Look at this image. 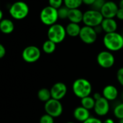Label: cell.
Masks as SVG:
<instances>
[{"mask_svg": "<svg viewBox=\"0 0 123 123\" xmlns=\"http://www.w3.org/2000/svg\"><path fill=\"white\" fill-rule=\"evenodd\" d=\"M39 123H54V118L47 114H44L41 117Z\"/></svg>", "mask_w": 123, "mask_h": 123, "instance_id": "27", "label": "cell"}, {"mask_svg": "<svg viewBox=\"0 0 123 123\" xmlns=\"http://www.w3.org/2000/svg\"><path fill=\"white\" fill-rule=\"evenodd\" d=\"M44 111L46 114L54 118L59 117L63 112V106L60 101L51 98L44 104Z\"/></svg>", "mask_w": 123, "mask_h": 123, "instance_id": "7", "label": "cell"}, {"mask_svg": "<svg viewBox=\"0 0 123 123\" xmlns=\"http://www.w3.org/2000/svg\"><path fill=\"white\" fill-rule=\"evenodd\" d=\"M73 92L75 96L83 98L91 96L92 93V85L91 82L86 78H78L73 83Z\"/></svg>", "mask_w": 123, "mask_h": 123, "instance_id": "2", "label": "cell"}, {"mask_svg": "<svg viewBox=\"0 0 123 123\" xmlns=\"http://www.w3.org/2000/svg\"><path fill=\"white\" fill-rule=\"evenodd\" d=\"M56 46V44L55 43H54L53 41L48 39L43 42V43L42 45V50L44 53H46L47 54H51L55 51Z\"/></svg>", "mask_w": 123, "mask_h": 123, "instance_id": "22", "label": "cell"}, {"mask_svg": "<svg viewBox=\"0 0 123 123\" xmlns=\"http://www.w3.org/2000/svg\"><path fill=\"white\" fill-rule=\"evenodd\" d=\"M114 115L116 118L120 119H123V102L118 104L114 109Z\"/></svg>", "mask_w": 123, "mask_h": 123, "instance_id": "24", "label": "cell"}, {"mask_svg": "<svg viewBox=\"0 0 123 123\" xmlns=\"http://www.w3.org/2000/svg\"><path fill=\"white\" fill-rule=\"evenodd\" d=\"M6 55V49L4 45L0 43V59L5 57Z\"/></svg>", "mask_w": 123, "mask_h": 123, "instance_id": "31", "label": "cell"}, {"mask_svg": "<svg viewBox=\"0 0 123 123\" xmlns=\"http://www.w3.org/2000/svg\"><path fill=\"white\" fill-rule=\"evenodd\" d=\"M70 9L68 7H61L59 9L57 10L58 12V16L59 19H66L68 17V13H69Z\"/></svg>", "mask_w": 123, "mask_h": 123, "instance_id": "26", "label": "cell"}, {"mask_svg": "<svg viewBox=\"0 0 123 123\" xmlns=\"http://www.w3.org/2000/svg\"><path fill=\"white\" fill-rule=\"evenodd\" d=\"M41 55V50L36 46H28L22 52L23 59L28 63H34L37 62Z\"/></svg>", "mask_w": 123, "mask_h": 123, "instance_id": "9", "label": "cell"}, {"mask_svg": "<svg viewBox=\"0 0 123 123\" xmlns=\"http://www.w3.org/2000/svg\"><path fill=\"white\" fill-rule=\"evenodd\" d=\"M67 36L65 28L61 24L56 23L49 26L47 31L48 39L53 41L56 44L62 42Z\"/></svg>", "mask_w": 123, "mask_h": 123, "instance_id": "3", "label": "cell"}, {"mask_svg": "<svg viewBox=\"0 0 123 123\" xmlns=\"http://www.w3.org/2000/svg\"><path fill=\"white\" fill-rule=\"evenodd\" d=\"M95 0H83V3L86 5H91L93 2H94Z\"/></svg>", "mask_w": 123, "mask_h": 123, "instance_id": "33", "label": "cell"}, {"mask_svg": "<svg viewBox=\"0 0 123 123\" xmlns=\"http://www.w3.org/2000/svg\"><path fill=\"white\" fill-rule=\"evenodd\" d=\"M104 20L101 12L89 10L83 13V23L86 26L95 28L98 25H100Z\"/></svg>", "mask_w": 123, "mask_h": 123, "instance_id": "6", "label": "cell"}, {"mask_svg": "<svg viewBox=\"0 0 123 123\" xmlns=\"http://www.w3.org/2000/svg\"><path fill=\"white\" fill-rule=\"evenodd\" d=\"M122 98H123V93H122Z\"/></svg>", "mask_w": 123, "mask_h": 123, "instance_id": "41", "label": "cell"}, {"mask_svg": "<svg viewBox=\"0 0 123 123\" xmlns=\"http://www.w3.org/2000/svg\"><path fill=\"white\" fill-rule=\"evenodd\" d=\"M64 4L66 7L70 10L78 9L83 3V0H64Z\"/></svg>", "mask_w": 123, "mask_h": 123, "instance_id": "23", "label": "cell"}, {"mask_svg": "<svg viewBox=\"0 0 123 123\" xmlns=\"http://www.w3.org/2000/svg\"><path fill=\"white\" fill-rule=\"evenodd\" d=\"M51 98L62 100L68 93V87L63 82H56L50 88Z\"/></svg>", "mask_w": 123, "mask_h": 123, "instance_id": "11", "label": "cell"}, {"mask_svg": "<svg viewBox=\"0 0 123 123\" xmlns=\"http://www.w3.org/2000/svg\"><path fill=\"white\" fill-rule=\"evenodd\" d=\"M66 123H75V122H68Z\"/></svg>", "mask_w": 123, "mask_h": 123, "instance_id": "40", "label": "cell"}, {"mask_svg": "<svg viewBox=\"0 0 123 123\" xmlns=\"http://www.w3.org/2000/svg\"><path fill=\"white\" fill-rule=\"evenodd\" d=\"M64 3V0H49V6L58 10L61 7H62V4Z\"/></svg>", "mask_w": 123, "mask_h": 123, "instance_id": "28", "label": "cell"}, {"mask_svg": "<svg viewBox=\"0 0 123 123\" xmlns=\"http://www.w3.org/2000/svg\"><path fill=\"white\" fill-rule=\"evenodd\" d=\"M116 17L120 20H123V9H121L119 7V10L117 11V15Z\"/></svg>", "mask_w": 123, "mask_h": 123, "instance_id": "32", "label": "cell"}, {"mask_svg": "<svg viewBox=\"0 0 123 123\" xmlns=\"http://www.w3.org/2000/svg\"><path fill=\"white\" fill-rule=\"evenodd\" d=\"M38 98L41 101H43L44 103L47 102L51 98V91L50 89H48L46 88H41L37 93Z\"/></svg>", "mask_w": 123, "mask_h": 123, "instance_id": "21", "label": "cell"}, {"mask_svg": "<svg viewBox=\"0 0 123 123\" xmlns=\"http://www.w3.org/2000/svg\"><path fill=\"white\" fill-rule=\"evenodd\" d=\"M15 25L10 19H3L0 21V31L4 34H10L14 31Z\"/></svg>", "mask_w": 123, "mask_h": 123, "instance_id": "18", "label": "cell"}, {"mask_svg": "<svg viewBox=\"0 0 123 123\" xmlns=\"http://www.w3.org/2000/svg\"><path fill=\"white\" fill-rule=\"evenodd\" d=\"M2 20H3V12L1 10H0V21Z\"/></svg>", "mask_w": 123, "mask_h": 123, "instance_id": "38", "label": "cell"}, {"mask_svg": "<svg viewBox=\"0 0 123 123\" xmlns=\"http://www.w3.org/2000/svg\"><path fill=\"white\" fill-rule=\"evenodd\" d=\"M73 117L74 118L80 122H83L86 120H87L89 117H91V113L90 111L87 109L83 107L82 106L76 107L73 111Z\"/></svg>", "mask_w": 123, "mask_h": 123, "instance_id": "15", "label": "cell"}, {"mask_svg": "<svg viewBox=\"0 0 123 123\" xmlns=\"http://www.w3.org/2000/svg\"><path fill=\"white\" fill-rule=\"evenodd\" d=\"M96 61L100 67L104 69H109L114 66L115 63V58L111 51L108 50L101 51L98 54Z\"/></svg>", "mask_w": 123, "mask_h": 123, "instance_id": "8", "label": "cell"}, {"mask_svg": "<svg viewBox=\"0 0 123 123\" xmlns=\"http://www.w3.org/2000/svg\"><path fill=\"white\" fill-rule=\"evenodd\" d=\"M93 110L96 115L99 117L106 116L110 110L109 101L102 96L101 98L96 100V104Z\"/></svg>", "mask_w": 123, "mask_h": 123, "instance_id": "12", "label": "cell"}, {"mask_svg": "<svg viewBox=\"0 0 123 123\" xmlns=\"http://www.w3.org/2000/svg\"><path fill=\"white\" fill-rule=\"evenodd\" d=\"M83 123H102V121L99 118L95 117H91Z\"/></svg>", "mask_w": 123, "mask_h": 123, "instance_id": "30", "label": "cell"}, {"mask_svg": "<svg viewBox=\"0 0 123 123\" xmlns=\"http://www.w3.org/2000/svg\"><path fill=\"white\" fill-rule=\"evenodd\" d=\"M59 19L57 10L51 7L47 6L42 9L40 13V20L42 23L46 25L51 26L56 23Z\"/></svg>", "mask_w": 123, "mask_h": 123, "instance_id": "4", "label": "cell"}, {"mask_svg": "<svg viewBox=\"0 0 123 123\" xmlns=\"http://www.w3.org/2000/svg\"><path fill=\"white\" fill-rule=\"evenodd\" d=\"M97 33L94 28L84 25L81 28L79 38L80 39L86 44H92L95 43L97 39Z\"/></svg>", "mask_w": 123, "mask_h": 123, "instance_id": "10", "label": "cell"}, {"mask_svg": "<svg viewBox=\"0 0 123 123\" xmlns=\"http://www.w3.org/2000/svg\"><path fill=\"white\" fill-rule=\"evenodd\" d=\"M83 13L80 10L78 9H72L69 10L68 19L70 21V23H74L79 24L83 22Z\"/></svg>", "mask_w": 123, "mask_h": 123, "instance_id": "17", "label": "cell"}, {"mask_svg": "<svg viewBox=\"0 0 123 123\" xmlns=\"http://www.w3.org/2000/svg\"><path fill=\"white\" fill-rule=\"evenodd\" d=\"M119 6L112 1H107L104 4L101 10V13L104 18H114L116 17Z\"/></svg>", "mask_w": 123, "mask_h": 123, "instance_id": "13", "label": "cell"}, {"mask_svg": "<svg viewBox=\"0 0 123 123\" xmlns=\"http://www.w3.org/2000/svg\"><path fill=\"white\" fill-rule=\"evenodd\" d=\"M101 26L102 30L106 33L117 32V23L114 18H104Z\"/></svg>", "mask_w": 123, "mask_h": 123, "instance_id": "16", "label": "cell"}, {"mask_svg": "<svg viewBox=\"0 0 123 123\" xmlns=\"http://www.w3.org/2000/svg\"><path fill=\"white\" fill-rule=\"evenodd\" d=\"M95 104H96V100L91 96H86L85 98H81V100H80L81 106L87 109L89 111L91 109H93V108L95 106Z\"/></svg>", "mask_w": 123, "mask_h": 123, "instance_id": "20", "label": "cell"}, {"mask_svg": "<svg viewBox=\"0 0 123 123\" xmlns=\"http://www.w3.org/2000/svg\"><path fill=\"white\" fill-rule=\"evenodd\" d=\"M119 7L121 9H123V0H120L119 3Z\"/></svg>", "mask_w": 123, "mask_h": 123, "instance_id": "37", "label": "cell"}, {"mask_svg": "<svg viewBox=\"0 0 123 123\" xmlns=\"http://www.w3.org/2000/svg\"><path fill=\"white\" fill-rule=\"evenodd\" d=\"M93 98H94L95 100H97V99H98V98H100L102 97V94H100L99 93H95L93 94Z\"/></svg>", "mask_w": 123, "mask_h": 123, "instance_id": "35", "label": "cell"}, {"mask_svg": "<svg viewBox=\"0 0 123 123\" xmlns=\"http://www.w3.org/2000/svg\"><path fill=\"white\" fill-rule=\"evenodd\" d=\"M102 96L109 101H112L117 99L118 96V90L113 85H107L102 90Z\"/></svg>", "mask_w": 123, "mask_h": 123, "instance_id": "14", "label": "cell"}, {"mask_svg": "<svg viewBox=\"0 0 123 123\" xmlns=\"http://www.w3.org/2000/svg\"><path fill=\"white\" fill-rule=\"evenodd\" d=\"M103 43L108 51H118L123 48V36L117 32L106 33L103 38Z\"/></svg>", "mask_w": 123, "mask_h": 123, "instance_id": "1", "label": "cell"}, {"mask_svg": "<svg viewBox=\"0 0 123 123\" xmlns=\"http://www.w3.org/2000/svg\"><path fill=\"white\" fill-rule=\"evenodd\" d=\"M117 79L119 83L123 87V68H120L117 72Z\"/></svg>", "mask_w": 123, "mask_h": 123, "instance_id": "29", "label": "cell"}, {"mask_svg": "<svg viewBox=\"0 0 123 123\" xmlns=\"http://www.w3.org/2000/svg\"><path fill=\"white\" fill-rule=\"evenodd\" d=\"M106 0H95L94 2L91 5V10H96L98 12H101L102 7H104V4L106 3Z\"/></svg>", "mask_w": 123, "mask_h": 123, "instance_id": "25", "label": "cell"}, {"mask_svg": "<svg viewBox=\"0 0 123 123\" xmlns=\"http://www.w3.org/2000/svg\"><path fill=\"white\" fill-rule=\"evenodd\" d=\"M94 29H95V31H96V33H97V34L101 33L103 31V30H102V28H101V25H98V26H96V27H95V28H94Z\"/></svg>", "mask_w": 123, "mask_h": 123, "instance_id": "34", "label": "cell"}, {"mask_svg": "<svg viewBox=\"0 0 123 123\" xmlns=\"http://www.w3.org/2000/svg\"><path fill=\"white\" fill-rule=\"evenodd\" d=\"M67 35L70 37H77L79 36L81 27L79 24L74 23H70L68 24V25L65 27Z\"/></svg>", "mask_w": 123, "mask_h": 123, "instance_id": "19", "label": "cell"}, {"mask_svg": "<svg viewBox=\"0 0 123 123\" xmlns=\"http://www.w3.org/2000/svg\"><path fill=\"white\" fill-rule=\"evenodd\" d=\"M102 123H114V121L111 118H106L102 122Z\"/></svg>", "mask_w": 123, "mask_h": 123, "instance_id": "36", "label": "cell"}, {"mask_svg": "<svg viewBox=\"0 0 123 123\" xmlns=\"http://www.w3.org/2000/svg\"><path fill=\"white\" fill-rule=\"evenodd\" d=\"M119 123H123V119H120Z\"/></svg>", "mask_w": 123, "mask_h": 123, "instance_id": "39", "label": "cell"}, {"mask_svg": "<svg viewBox=\"0 0 123 123\" xmlns=\"http://www.w3.org/2000/svg\"><path fill=\"white\" fill-rule=\"evenodd\" d=\"M10 15L15 20H23L25 18L29 13L28 5L22 1L13 3L10 8Z\"/></svg>", "mask_w": 123, "mask_h": 123, "instance_id": "5", "label": "cell"}]
</instances>
